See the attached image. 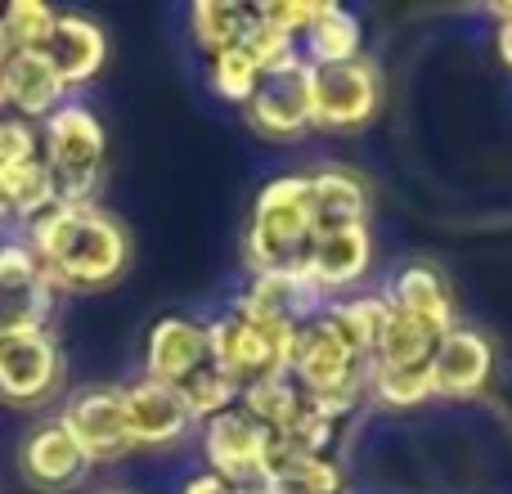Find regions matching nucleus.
Masks as SVG:
<instances>
[{"mask_svg": "<svg viewBox=\"0 0 512 494\" xmlns=\"http://www.w3.org/2000/svg\"><path fill=\"white\" fill-rule=\"evenodd\" d=\"M27 247L54 292L113 288L131 265L126 225L95 203H54L50 212L32 221Z\"/></svg>", "mask_w": 512, "mask_h": 494, "instance_id": "nucleus-1", "label": "nucleus"}, {"mask_svg": "<svg viewBox=\"0 0 512 494\" xmlns=\"http://www.w3.org/2000/svg\"><path fill=\"white\" fill-rule=\"evenodd\" d=\"M310 243H315L310 171H288V176L265 180V189L252 203L248 234H243V256H248L252 274L301 270Z\"/></svg>", "mask_w": 512, "mask_h": 494, "instance_id": "nucleus-2", "label": "nucleus"}, {"mask_svg": "<svg viewBox=\"0 0 512 494\" xmlns=\"http://www.w3.org/2000/svg\"><path fill=\"white\" fill-rule=\"evenodd\" d=\"M104 149L108 135L104 122L86 104L63 99L41 122V162L54 180L59 203H90L99 176H104Z\"/></svg>", "mask_w": 512, "mask_h": 494, "instance_id": "nucleus-3", "label": "nucleus"}, {"mask_svg": "<svg viewBox=\"0 0 512 494\" xmlns=\"http://www.w3.org/2000/svg\"><path fill=\"white\" fill-rule=\"evenodd\" d=\"M382 108V72L373 59L310 68V126L319 131H360Z\"/></svg>", "mask_w": 512, "mask_h": 494, "instance_id": "nucleus-4", "label": "nucleus"}, {"mask_svg": "<svg viewBox=\"0 0 512 494\" xmlns=\"http://www.w3.org/2000/svg\"><path fill=\"white\" fill-rule=\"evenodd\" d=\"M207 337H212V364L239 387V396L252 382L288 369V337L265 333L261 324H252L239 310H225L216 324H207Z\"/></svg>", "mask_w": 512, "mask_h": 494, "instance_id": "nucleus-5", "label": "nucleus"}, {"mask_svg": "<svg viewBox=\"0 0 512 494\" xmlns=\"http://www.w3.org/2000/svg\"><path fill=\"white\" fill-rule=\"evenodd\" d=\"M63 432L81 445V454L95 463H117L135 450L131 423H126L122 387H81L59 414Z\"/></svg>", "mask_w": 512, "mask_h": 494, "instance_id": "nucleus-6", "label": "nucleus"}, {"mask_svg": "<svg viewBox=\"0 0 512 494\" xmlns=\"http://www.w3.org/2000/svg\"><path fill=\"white\" fill-rule=\"evenodd\" d=\"M328 301L319 297V288L301 270H279V274H252V283L239 297V315H248L252 324H261L274 337H297L315 315H324Z\"/></svg>", "mask_w": 512, "mask_h": 494, "instance_id": "nucleus-7", "label": "nucleus"}, {"mask_svg": "<svg viewBox=\"0 0 512 494\" xmlns=\"http://www.w3.org/2000/svg\"><path fill=\"white\" fill-rule=\"evenodd\" d=\"M54 297L50 279L41 274L32 247L27 243H0V337H18V333H50V315H54Z\"/></svg>", "mask_w": 512, "mask_h": 494, "instance_id": "nucleus-8", "label": "nucleus"}, {"mask_svg": "<svg viewBox=\"0 0 512 494\" xmlns=\"http://www.w3.org/2000/svg\"><path fill=\"white\" fill-rule=\"evenodd\" d=\"M63 387L59 342L50 333L0 337V400L14 409H36Z\"/></svg>", "mask_w": 512, "mask_h": 494, "instance_id": "nucleus-9", "label": "nucleus"}, {"mask_svg": "<svg viewBox=\"0 0 512 494\" xmlns=\"http://www.w3.org/2000/svg\"><path fill=\"white\" fill-rule=\"evenodd\" d=\"M265 445H270V432H265L261 423H252L239 405L203 423L207 472L225 477L230 486H239L243 494H252L265 481Z\"/></svg>", "mask_w": 512, "mask_h": 494, "instance_id": "nucleus-10", "label": "nucleus"}, {"mask_svg": "<svg viewBox=\"0 0 512 494\" xmlns=\"http://www.w3.org/2000/svg\"><path fill=\"white\" fill-rule=\"evenodd\" d=\"M248 126L265 140H297L310 131V63L288 59L279 68H270L248 99Z\"/></svg>", "mask_w": 512, "mask_h": 494, "instance_id": "nucleus-11", "label": "nucleus"}, {"mask_svg": "<svg viewBox=\"0 0 512 494\" xmlns=\"http://www.w3.org/2000/svg\"><path fill=\"white\" fill-rule=\"evenodd\" d=\"M212 364V337L207 324L189 315H162L149 328V342H144V378L162 382V387H185L194 373H203Z\"/></svg>", "mask_w": 512, "mask_h": 494, "instance_id": "nucleus-12", "label": "nucleus"}, {"mask_svg": "<svg viewBox=\"0 0 512 494\" xmlns=\"http://www.w3.org/2000/svg\"><path fill=\"white\" fill-rule=\"evenodd\" d=\"M373 265V234L369 225H342V230H324L315 234L306 261H301V274L319 288L324 301L346 297V288L364 283Z\"/></svg>", "mask_w": 512, "mask_h": 494, "instance_id": "nucleus-13", "label": "nucleus"}, {"mask_svg": "<svg viewBox=\"0 0 512 494\" xmlns=\"http://www.w3.org/2000/svg\"><path fill=\"white\" fill-rule=\"evenodd\" d=\"M18 472H23V481L32 490L68 494L90 477V459L81 454V445L63 432L59 418H54V423H41L23 436V445H18Z\"/></svg>", "mask_w": 512, "mask_h": 494, "instance_id": "nucleus-14", "label": "nucleus"}, {"mask_svg": "<svg viewBox=\"0 0 512 494\" xmlns=\"http://www.w3.org/2000/svg\"><path fill=\"white\" fill-rule=\"evenodd\" d=\"M495 378V346L481 328H450L432 355V387L445 400H472Z\"/></svg>", "mask_w": 512, "mask_h": 494, "instance_id": "nucleus-15", "label": "nucleus"}, {"mask_svg": "<svg viewBox=\"0 0 512 494\" xmlns=\"http://www.w3.org/2000/svg\"><path fill=\"white\" fill-rule=\"evenodd\" d=\"M122 400H126V423H131L135 450H167V445H180L194 432V414H189V405L180 400L176 387L140 378L131 387H122Z\"/></svg>", "mask_w": 512, "mask_h": 494, "instance_id": "nucleus-16", "label": "nucleus"}, {"mask_svg": "<svg viewBox=\"0 0 512 494\" xmlns=\"http://www.w3.org/2000/svg\"><path fill=\"white\" fill-rule=\"evenodd\" d=\"M36 54L50 63V72L63 81V90H72V86H86V81L99 77V68H104V59H108V36H104V27L90 23V18L59 14L50 41Z\"/></svg>", "mask_w": 512, "mask_h": 494, "instance_id": "nucleus-17", "label": "nucleus"}, {"mask_svg": "<svg viewBox=\"0 0 512 494\" xmlns=\"http://www.w3.org/2000/svg\"><path fill=\"white\" fill-rule=\"evenodd\" d=\"M382 292H387L391 310L427 324L432 333L445 337L450 328H459L454 292H450V283H445V274L432 270V265H405V270H396V279H391Z\"/></svg>", "mask_w": 512, "mask_h": 494, "instance_id": "nucleus-18", "label": "nucleus"}, {"mask_svg": "<svg viewBox=\"0 0 512 494\" xmlns=\"http://www.w3.org/2000/svg\"><path fill=\"white\" fill-rule=\"evenodd\" d=\"M310 207H315V234L342 230V225H369V189L346 167L310 171Z\"/></svg>", "mask_w": 512, "mask_h": 494, "instance_id": "nucleus-19", "label": "nucleus"}, {"mask_svg": "<svg viewBox=\"0 0 512 494\" xmlns=\"http://www.w3.org/2000/svg\"><path fill=\"white\" fill-rule=\"evenodd\" d=\"M239 409L252 418V423H261L270 436H279V432H292L315 405H310L306 387H301L288 369H279V373H270V378L243 387Z\"/></svg>", "mask_w": 512, "mask_h": 494, "instance_id": "nucleus-20", "label": "nucleus"}, {"mask_svg": "<svg viewBox=\"0 0 512 494\" xmlns=\"http://www.w3.org/2000/svg\"><path fill=\"white\" fill-rule=\"evenodd\" d=\"M360 45H364V27L351 9L319 5L315 23L301 36V59H306L310 68H333V63L360 59Z\"/></svg>", "mask_w": 512, "mask_h": 494, "instance_id": "nucleus-21", "label": "nucleus"}, {"mask_svg": "<svg viewBox=\"0 0 512 494\" xmlns=\"http://www.w3.org/2000/svg\"><path fill=\"white\" fill-rule=\"evenodd\" d=\"M324 315L342 328V337L364 355V360H373L382 346V333H387L391 301H387V292H351V297L328 301Z\"/></svg>", "mask_w": 512, "mask_h": 494, "instance_id": "nucleus-22", "label": "nucleus"}, {"mask_svg": "<svg viewBox=\"0 0 512 494\" xmlns=\"http://www.w3.org/2000/svg\"><path fill=\"white\" fill-rule=\"evenodd\" d=\"M252 27H256V5H239V0H198L189 9V32L207 54L243 45Z\"/></svg>", "mask_w": 512, "mask_h": 494, "instance_id": "nucleus-23", "label": "nucleus"}, {"mask_svg": "<svg viewBox=\"0 0 512 494\" xmlns=\"http://www.w3.org/2000/svg\"><path fill=\"white\" fill-rule=\"evenodd\" d=\"M346 468L337 454H319V459H297L288 468L270 472L252 494H346Z\"/></svg>", "mask_w": 512, "mask_h": 494, "instance_id": "nucleus-24", "label": "nucleus"}, {"mask_svg": "<svg viewBox=\"0 0 512 494\" xmlns=\"http://www.w3.org/2000/svg\"><path fill=\"white\" fill-rule=\"evenodd\" d=\"M432 396V364H373L369 369V400L387 409H414Z\"/></svg>", "mask_w": 512, "mask_h": 494, "instance_id": "nucleus-25", "label": "nucleus"}, {"mask_svg": "<svg viewBox=\"0 0 512 494\" xmlns=\"http://www.w3.org/2000/svg\"><path fill=\"white\" fill-rule=\"evenodd\" d=\"M436 342H441V333H432L427 324L391 310L387 333H382V346H378V355H373V364H432Z\"/></svg>", "mask_w": 512, "mask_h": 494, "instance_id": "nucleus-26", "label": "nucleus"}, {"mask_svg": "<svg viewBox=\"0 0 512 494\" xmlns=\"http://www.w3.org/2000/svg\"><path fill=\"white\" fill-rule=\"evenodd\" d=\"M54 23H59V9L41 5V0H14V5L0 9V36H5L9 50H41L50 41Z\"/></svg>", "mask_w": 512, "mask_h": 494, "instance_id": "nucleus-27", "label": "nucleus"}, {"mask_svg": "<svg viewBox=\"0 0 512 494\" xmlns=\"http://www.w3.org/2000/svg\"><path fill=\"white\" fill-rule=\"evenodd\" d=\"M212 90L225 99V104H239L248 108V99L256 95V86H261V63L248 54V45H234V50H221L212 54Z\"/></svg>", "mask_w": 512, "mask_h": 494, "instance_id": "nucleus-28", "label": "nucleus"}, {"mask_svg": "<svg viewBox=\"0 0 512 494\" xmlns=\"http://www.w3.org/2000/svg\"><path fill=\"white\" fill-rule=\"evenodd\" d=\"M180 400L189 405L194 423H207V418H216V414H225V409L239 405V387H234L216 364H207L203 373H194V378L180 387Z\"/></svg>", "mask_w": 512, "mask_h": 494, "instance_id": "nucleus-29", "label": "nucleus"}, {"mask_svg": "<svg viewBox=\"0 0 512 494\" xmlns=\"http://www.w3.org/2000/svg\"><path fill=\"white\" fill-rule=\"evenodd\" d=\"M32 158H41V126L0 113V171L23 167Z\"/></svg>", "mask_w": 512, "mask_h": 494, "instance_id": "nucleus-30", "label": "nucleus"}, {"mask_svg": "<svg viewBox=\"0 0 512 494\" xmlns=\"http://www.w3.org/2000/svg\"><path fill=\"white\" fill-rule=\"evenodd\" d=\"M256 14H261V23L279 27V32H288L292 41H301L306 27L315 23L319 5H310V0H265V5H256Z\"/></svg>", "mask_w": 512, "mask_h": 494, "instance_id": "nucleus-31", "label": "nucleus"}, {"mask_svg": "<svg viewBox=\"0 0 512 494\" xmlns=\"http://www.w3.org/2000/svg\"><path fill=\"white\" fill-rule=\"evenodd\" d=\"M180 494H243L239 486H230L225 477H216V472H198V477L185 481V490Z\"/></svg>", "mask_w": 512, "mask_h": 494, "instance_id": "nucleus-32", "label": "nucleus"}, {"mask_svg": "<svg viewBox=\"0 0 512 494\" xmlns=\"http://www.w3.org/2000/svg\"><path fill=\"white\" fill-rule=\"evenodd\" d=\"M495 50H499V63L512 72V18L508 23H499V32H495Z\"/></svg>", "mask_w": 512, "mask_h": 494, "instance_id": "nucleus-33", "label": "nucleus"}, {"mask_svg": "<svg viewBox=\"0 0 512 494\" xmlns=\"http://www.w3.org/2000/svg\"><path fill=\"white\" fill-rule=\"evenodd\" d=\"M9 221H18V212H14V198H9V189H5V176H0V225H9Z\"/></svg>", "mask_w": 512, "mask_h": 494, "instance_id": "nucleus-34", "label": "nucleus"}, {"mask_svg": "<svg viewBox=\"0 0 512 494\" xmlns=\"http://www.w3.org/2000/svg\"><path fill=\"white\" fill-rule=\"evenodd\" d=\"M104 494H135V490H104Z\"/></svg>", "mask_w": 512, "mask_h": 494, "instance_id": "nucleus-35", "label": "nucleus"}]
</instances>
